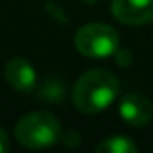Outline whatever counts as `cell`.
Listing matches in <instances>:
<instances>
[{
  "label": "cell",
  "mask_w": 153,
  "mask_h": 153,
  "mask_svg": "<svg viewBox=\"0 0 153 153\" xmlns=\"http://www.w3.org/2000/svg\"><path fill=\"white\" fill-rule=\"evenodd\" d=\"M9 149V137L6 135V131L0 128V153H6Z\"/></svg>",
  "instance_id": "cell-9"
},
{
  "label": "cell",
  "mask_w": 153,
  "mask_h": 153,
  "mask_svg": "<svg viewBox=\"0 0 153 153\" xmlns=\"http://www.w3.org/2000/svg\"><path fill=\"white\" fill-rule=\"evenodd\" d=\"M112 15L124 25H144L153 20V0H112Z\"/></svg>",
  "instance_id": "cell-4"
},
{
  "label": "cell",
  "mask_w": 153,
  "mask_h": 153,
  "mask_svg": "<svg viewBox=\"0 0 153 153\" xmlns=\"http://www.w3.org/2000/svg\"><path fill=\"white\" fill-rule=\"evenodd\" d=\"M85 2H88V4H94V2H99V0H85Z\"/></svg>",
  "instance_id": "cell-10"
},
{
  "label": "cell",
  "mask_w": 153,
  "mask_h": 153,
  "mask_svg": "<svg viewBox=\"0 0 153 153\" xmlns=\"http://www.w3.org/2000/svg\"><path fill=\"white\" fill-rule=\"evenodd\" d=\"M40 94L47 101H61L63 99V87H61V83H58L54 79H49L47 83H43Z\"/></svg>",
  "instance_id": "cell-8"
},
{
  "label": "cell",
  "mask_w": 153,
  "mask_h": 153,
  "mask_svg": "<svg viewBox=\"0 0 153 153\" xmlns=\"http://www.w3.org/2000/svg\"><path fill=\"white\" fill-rule=\"evenodd\" d=\"M59 135H61L59 121L49 112H31L24 115L15 128L16 140L29 149L49 148L54 142H58Z\"/></svg>",
  "instance_id": "cell-2"
},
{
  "label": "cell",
  "mask_w": 153,
  "mask_h": 153,
  "mask_svg": "<svg viewBox=\"0 0 153 153\" xmlns=\"http://www.w3.org/2000/svg\"><path fill=\"white\" fill-rule=\"evenodd\" d=\"M119 114L130 126L140 128L153 119V105L142 94H128L119 103Z\"/></svg>",
  "instance_id": "cell-5"
},
{
  "label": "cell",
  "mask_w": 153,
  "mask_h": 153,
  "mask_svg": "<svg viewBox=\"0 0 153 153\" xmlns=\"http://www.w3.org/2000/svg\"><path fill=\"white\" fill-rule=\"evenodd\" d=\"M137 144L124 135L108 137L96 148L97 153H137Z\"/></svg>",
  "instance_id": "cell-7"
},
{
  "label": "cell",
  "mask_w": 153,
  "mask_h": 153,
  "mask_svg": "<svg viewBox=\"0 0 153 153\" xmlns=\"http://www.w3.org/2000/svg\"><path fill=\"white\" fill-rule=\"evenodd\" d=\"M4 76L6 81L18 92H31L36 87V72L33 65L24 58H13L7 61Z\"/></svg>",
  "instance_id": "cell-6"
},
{
  "label": "cell",
  "mask_w": 153,
  "mask_h": 153,
  "mask_svg": "<svg viewBox=\"0 0 153 153\" xmlns=\"http://www.w3.org/2000/svg\"><path fill=\"white\" fill-rule=\"evenodd\" d=\"M119 94V83L115 76L103 68L85 72L76 81L72 90V101L83 114H97L108 108Z\"/></svg>",
  "instance_id": "cell-1"
},
{
  "label": "cell",
  "mask_w": 153,
  "mask_h": 153,
  "mask_svg": "<svg viewBox=\"0 0 153 153\" xmlns=\"http://www.w3.org/2000/svg\"><path fill=\"white\" fill-rule=\"evenodd\" d=\"M76 49L87 58H108L119 47V34L114 27L106 24H87L83 25L74 38Z\"/></svg>",
  "instance_id": "cell-3"
}]
</instances>
